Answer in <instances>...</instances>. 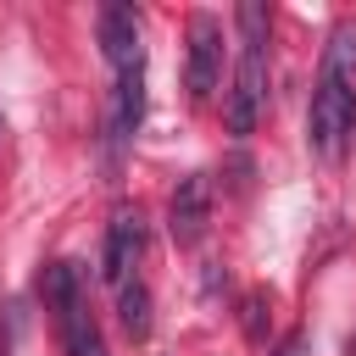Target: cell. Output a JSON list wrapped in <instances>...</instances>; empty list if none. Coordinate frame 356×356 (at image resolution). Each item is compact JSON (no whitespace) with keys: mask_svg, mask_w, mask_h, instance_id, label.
Masks as SVG:
<instances>
[{"mask_svg":"<svg viewBox=\"0 0 356 356\" xmlns=\"http://www.w3.org/2000/svg\"><path fill=\"white\" fill-rule=\"evenodd\" d=\"M145 122V67L134 72H117V89H111V117H106V139L111 150H122Z\"/></svg>","mask_w":356,"mask_h":356,"instance_id":"7","label":"cell"},{"mask_svg":"<svg viewBox=\"0 0 356 356\" xmlns=\"http://www.w3.org/2000/svg\"><path fill=\"white\" fill-rule=\"evenodd\" d=\"M350 134H356V22H334L306 111V139L323 161H345Z\"/></svg>","mask_w":356,"mask_h":356,"instance_id":"1","label":"cell"},{"mask_svg":"<svg viewBox=\"0 0 356 356\" xmlns=\"http://www.w3.org/2000/svg\"><path fill=\"white\" fill-rule=\"evenodd\" d=\"M0 356H6V334H0Z\"/></svg>","mask_w":356,"mask_h":356,"instance_id":"11","label":"cell"},{"mask_svg":"<svg viewBox=\"0 0 356 356\" xmlns=\"http://www.w3.org/2000/svg\"><path fill=\"white\" fill-rule=\"evenodd\" d=\"M206 222H211V184H206V172H189V178H178V189L167 200V234L178 245H195L206 234Z\"/></svg>","mask_w":356,"mask_h":356,"instance_id":"5","label":"cell"},{"mask_svg":"<svg viewBox=\"0 0 356 356\" xmlns=\"http://www.w3.org/2000/svg\"><path fill=\"white\" fill-rule=\"evenodd\" d=\"M117 323H122L128 339H145V334H150V289H145L139 278H128V284L117 289Z\"/></svg>","mask_w":356,"mask_h":356,"instance_id":"8","label":"cell"},{"mask_svg":"<svg viewBox=\"0 0 356 356\" xmlns=\"http://www.w3.org/2000/svg\"><path fill=\"white\" fill-rule=\"evenodd\" d=\"M100 50H106V61H111L117 72L145 67V44H139V11H134V6H122V0L100 6Z\"/></svg>","mask_w":356,"mask_h":356,"instance_id":"6","label":"cell"},{"mask_svg":"<svg viewBox=\"0 0 356 356\" xmlns=\"http://www.w3.org/2000/svg\"><path fill=\"white\" fill-rule=\"evenodd\" d=\"M267 323H273V300H267L261 289H250V295L239 300V328H245V339L261 345V339H267Z\"/></svg>","mask_w":356,"mask_h":356,"instance_id":"9","label":"cell"},{"mask_svg":"<svg viewBox=\"0 0 356 356\" xmlns=\"http://www.w3.org/2000/svg\"><path fill=\"white\" fill-rule=\"evenodd\" d=\"M78 356H106V345H100V339H95V345H89V350H78Z\"/></svg>","mask_w":356,"mask_h":356,"instance_id":"10","label":"cell"},{"mask_svg":"<svg viewBox=\"0 0 356 356\" xmlns=\"http://www.w3.org/2000/svg\"><path fill=\"white\" fill-rule=\"evenodd\" d=\"M222 78V22L211 11H195L189 17V61H184V83L195 100H211Z\"/></svg>","mask_w":356,"mask_h":356,"instance_id":"3","label":"cell"},{"mask_svg":"<svg viewBox=\"0 0 356 356\" xmlns=\"http://www.w3.org/2000/svg\"><path fill=\"white\" fill-rule=\"evenodd\" d=\"M234 22H239V67H234V89L222 100V117H228V134H250L267 106V6L245 0L234 11Z\"/></svg>","mask_w":356,"mask_h":356,"instance_id":"2","label":"cell"},{"mask_svg":"<svg viewBox=\"0 0 356 356\" xmlns=\"http://www.w3.org/2000/svg\"><path fill=\"white\" fill-rule=\"evenodd\" d=\"M139 256H145V217H139V211H117V217H111V228H106V250H100V278L122 289V284L134 278Z\"/></svg>","mask_w":356,"mask_h":356,"instance_id":"4","label":"cell"}]
</instances>
